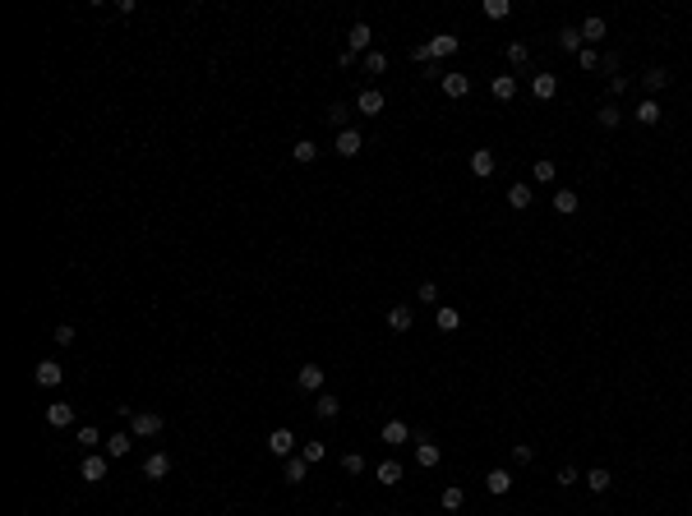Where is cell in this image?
I'll list each match as a JSON object with an SVG mask.
<instances>
[{
    "mask_svg": "<svg viewBox=\"0 0 692 516\" xmlns=\"http://www.w3.org/2000/svg\"><path fill=\"white\" fill-rule=\"evenodd\" d=\"M125 420H129V433H134V438H157V433H162V415H157V410H129Z\"/></svg>",
    "mask_w": 692,
    "mask_h": 516,
    "instance_id": "obj_1",
    "label": "cell"
},
{
    "mask_svg": "<svg viewBox=\"0 0 692 516\" xmlns=\"http://www.w3.org/2000/svg\"><path fill=\"white\" fill-rule=\"evenodd\" d=\"M439 461H443V452H439V442H434L430 433H415V466H420V471H434Z\"/></svg>",
    "mask_w": 692,
    "mask_h": 516,
    "instance_id": "obj_2",
    "label": "cell"
},
{
    "mask_svg": "<svg viewBox=\"0 0 692 516\" xmlns=\"http://www.w3.org/2000/svg\"><path fill=\"white\" fill-rule=\"evenodd\" d=\"M425 46H430V61L439 65V61H448V56H457L461 37H457V32H439V37H434V42H425Z\"/></svg>",
    "mask_w": 692,
    "mask_h": 516,
    "instance_id": "obj_3",
    "label": "cell"
},
{
    "mask_svg": "<svg viewBox=\"0 0 692 516\" xmlns=\"http://www.w3.org/2000/svg\"><path fill=\"white\" fill-rule=\"evenodd\" d=\"M268 452L282 456V461L295 456V433H291V429H273V433H268Z\"/></svg>",
    "mask_w": 692,
    "mask_h": 516,
    "instance_id": "obj_4",
    "label": "cell"
},
{
    "mask_svg": "<svg viewBox=\"0 0 692 516\" xmlns=\"http://www.w3.org/2000/svg\"><path fill=\"white\" fill-rule=\"evenodd\" d=\"M78 475H83L88 484H102V480H107V456L88 452V456H83V466H78Z\"/></svg>",
    "mask_w": 692,
    "mask_h": 516,
    "instance_id": "obj_5",
    "label": "cell"
},
{
    "mask_svg": "<svg viewBox=\"0 0 692 516\" xmlns=\"http://www.w3.org/2000/svg\"><path fill=\"white\" fill-rule=\"evenodd\" d=\"M388 327H392V332H411L415 327L411 304H392V309H388Z\"/></svg>",
    "mask_w": 692,
    "mask_h": 516,
    "instance_id": "obj_6",
    "label": "cell"
},
{
    "mask_svg": "<svg viewBox=\"0 0 692 516\" xmlns=\"http://www.w3.org/2000/svg\"><path fill=\"white\" fill-rule=\"evenodd\" d=\"M46 424L51 429L74 424V406H70V401H51V406H46Z\"/></svg>",
    "mask_w": 692,
    "mask_h": 516,
    "instance_id": "obj_7",
    "label": "cell"
},
{
    "mask_svg": "<svg viewBox=\"0 0 692 516\" xmlns=\"http://www.w3.org/2000/svg\"><path fill=\"white\" fill-rule=\"evenodd\" d=\"M171 475V456L167 452H153L148 461H143V480H167Z\"/></svg>",
    "mask_w": 692,
    "mask_h": 516,
    "instance_id": "obj_8",
    "label": "cell"
},
{
    "mask_svg": "<svg viewBox=\"0 0 692 516\" xmlns=\"http://www.w3.org/2000/svg\"><path fill=\"white\" fill-rule=\"evenodd\" d=\"M346 42H351V46H346L351 56H360V51L369 56V42H374V32H369V23H355V28L346 32Z\"/></svg>",
    "mask_w": 692,
    "mask_h": 516,
    "instance_id": "obj_9",
    "label": "cell"
},
{
    "mask_svg": "<svg viewBox=\"0 0 692 516\" xmlns=\"http://www.w3.org/2000/svg\"><path fill=\"white\" fill-rule=\"evenodd\" d=\"M355 111H360V116H379V111H384V92H379V88H365L360 97H355Z\"/></svg>",
    "mask_w": 692,
    "mask_h": 516,
    "instance_id": "obj_10",
    "label": "cell"
},
{
    "mask_svg": "<svg viewBox=\"0 0 692 516\" xmlns=\"http://www.w3.org/2000/svg\"><path fill=\"white\" fill-rule=\"evenodd\" d=\"M471 175H480V180H490V175H494V152L490 148L471 152Z\"/></svg>",
    "mask_w": 692,
    "mask_h": 516,
    "instance_id": "obj_11",
    "label": "cell"
},
{
    "mask_svg": "<svg viewBox=\"0 0 692 516\" xmlns=\"http://www.w3.org/2000/svg\"><path fill=\"white\" fill-rule=\"evenodd\" d=\"M360 148H365L360 129H342V134H337V152H342V157H360Z\"/></svg>",
    "mask_w": 692,
    "mask_h": 516,
    "instance_id": "obj_12",
    "label": "cell"
},
{
    "mask_svg": "<svg viewBox=\"0 0 692 516\" xmlns=\"http://www.w3.org/2000/svg\"><path fill=\"white\" fill-rule=\"evenodd\" d=\"M485 488H490V493H494V498H503V493H507V488H512V475H507V471H503V466H494V471H490V475H485Z\"/></svg>",
    "mask_w": 692,
    "mask_h": 516,
    "instance_id": "obj_13",
    "label": "cell"
},
{
    "mask_svg": "<svg viewBox=\"0 0 692 516\" xmlns=\"http://www.w3.org/2000/svg\"><path fill=\"white\" fill-rule=\"evenodd\" d=\"M37 383H42V387H61V383H65V369L56 365V360H42V365H37Z\"/></svg>",
    "mask_w": 692,
    "mask_h": 516,
    "instance_id": "obj_14",
    "label": "cell"
},
{
    "mask_svg": "<svg viewBox=\"0 0 692 516\" xmlns=\"http://www.w3.org/2000/svg\"><path fill=\"white\" fill-rule=\"evenodd\" d=\"M295 383H300L305 392H323V369H319V365H300Z\"/></svg>",
    "mask_w": 692,
    "mask_h": 516,
    "instance_id": "obj_15",
    "label": "cell"
},
{
    "mask_svg": "<svg viewBox=\"0 0 692 516\" xmlns=\"http://www.w3.org/2000/svg\"><path fill=\"white\" fill-rule=\"evenodd\" d=\"M411 438H415V433L401 424V420H388V424H384V442H388V447H401V442H411Z\"/></svg>",
    "mask_w": 692,
    "mask_h": 516,
    "instance_id": "obj_16",
    "label": "cell"
},
{
    "mask_svg": "<svg viewBox=\"0 0 692 516\" xmlns=\"http://www.w3.org/2000/svg\"><path fill=\"white\" fill-rule=\"evenodd\" d=\"M582 480H586V488H591V493H605V488L614 484V475L605 471V466H591V471H586Z\"/></svg>",
    "mask_w": 692,
    "mask_h": 516,
    "instance_id": "obj_17",
    "label": "cell"
},
{
    "mask_svg": "<svg viewBox=\"0 0 692 516\" xmlns=\"http://www.w3.org/2000/svg\"><path fill=\"white\" fill-rule=\"evenodd\" d=\"M490 92L499 97V102H512V97H517V78H512V74H494Z\"/></svg>",
    "mask_w": 692,
    "mask_h": 516,
    "instance_id": "obj_18",
    "label": "cell"
},
{
    "mask_svg": "<svg viewBox=\"0 0 692 516\" xmlns=\"http://www.w3.org/2000/svg\"><path fill=\"white\" fill-rule=\"evenodd\" d=\"M314 410H319V420H337L342 415V401L333 392H319V401H314Z\"/></svg>",
    "mask_w": 692,
    "mask_h": 516,
    "instance_id": "obj_19",
    "label": "cell"
},
{
    "mask_svg": "<svg viewBox=\"0 0 692 516\" xmlns=\"http://www.w3.org/2000/svg\"><path fill=\"white\" fill-rule=\"evenodd\" d=\"M605 32H609V23H605V19H600V14L582 19V42H600Z\"/></svg>",
    "mask_w": 692,
    "mask_h": 516,
    "instance_id": "obj_20",
    "label": "cell"
},
{
    "mask_svg": "<svg viewBox=\"0 0 692 516\" xmlns=\"http://www.w3.org/2000/svg\"><path fill=\"white\" fill-rule=\"evenodd\" d=\"M531 198H536V194H531V184H507V203H512L517 213L531 208Z\"/></svg>",
    "mask_w": 692,
    "mask_h": 516,
    "instance_id": "obj_21",
    "label": "cell"
},
{
    "mask_svg": "<svg viewBox=\"0 0 692 516\" xmlns=\"http://www.w3.org/2000/svg\"><path fill=\"white\" fill-rule=\"evenodd\" d=\"M531 92H536L540 102H549L554 92H558V78H554V74H536V78H531Z\"/></svg>",
    "mask_w": 692,
    "mask_h": 516,
    "instance_id": "obj_22",
    "label": "cell"
},
{
    "mask_svg": "<svg viewBox=\"0 0 692 516\" xmlns=\"http://www.w3.org/2000/svg\"><path fill=\"white\" fill-rule=\"evenodd\" d=\"M129 447H134V433H129V429L107 438V456H129Z\"/></svg>",
    "mask_w": 692,
    "mask_h": 516,
    "instance_id": "obj_23",
    "label": "cell"
},
{
    "mask_svg": "<svg viewBox=\"0 0 692 516\" xmlns=\"http://www.w3.org/2000/svg\"><path fill=\"white\" fill-rule=\"evenodd\" d=\"M577 203H582V198H577V189H558V194H554V213L572 217V213H577Z\"/></svg>",
    "mask_w": 692,
    "mask_h": 516,
    "instance_id": "obj_24",
    "label": "cell"
},
{
    "mask_svg": "<svg viewBox=\"0 0 692 516\" xmlns=\"http://www.w3.org/2000/svg\"><path fill=\"white\" fill-rule=\"evenodd\" d=\"M443 92L448 97H466L471 92V74H443Z\"/></svg>",
    "mask_w": 692,
    "mask_h": 516,
    "instance_id": "obj_25",
    "label": "cell"
},
{
    "mask_svg": "<svg viewBox=\"0 0 692 516\" xmlns=\"http://www.w3.org/2000/svg\"><path fill=\"white\" fill-rule=\"evenodd\" d=\"M507 65H512V69H526V65H531V46L526 42H507Z\"/></svg>",
    "mask_w": 692,
    "mask_h": 516,
    "instance_id": "obj_26",
    "label": "cell"
},
{
    "mask_svg": "<svg viewBox=\"0 0 692 516\" xmlns=\"http://www.w3.org/2000/svg\"><path fill=\"white\" fill-rule=\"evenodd\" d=\"M664 83H669V69H660V65H656V69H646V74H642V88L651 92V97H656V92H660Z\"/></svg>",
    "mask_w": 692,
    "mask_h": 516,
    "instance_id": "obj_27",
    "label": "cell"
},
{
    "mask_svg": "<svg viewBox=\"0 0 692 516\" xmlns=\"http://www.w3.org/2000/svg\"><path fill=\"white\" fill-rule=\"evenodd\" d=\"M558 46H563L568 56H577V51H582V28H572V23H568V28H558Z\"/></svg>",
    "mask_w": 692,
    "mask_h": 516,
    "instance_id": "obj_28",
    "label": "cell"
},
{
    "mask_svg": "<svg viewBox=\"0 0 692 516\" xmlns=\"http://www.w3.org/2000/svg\"><path fill=\"white\" fill-rule=\"evenodd\" d=\"M596 120L605 125V129H618V120H623V107H618V102H605V107L596 111Z\"/></svg>",
    "mask_w": 692,
    "mask_h": 516,
    "instance_id": "obj_29",
    "label": "cell"
},
{
    "mask_svg": "<svg viewBox=\"0 0 692 516\" xmlns=\"http://www.w3.org/2000/svg\"><path fill=\"white\" fill-rule=\"evenodd\" d=\"M660 116H664V111H660V102H656V97H646L642 107H637V120H642V125H660Z\"/></svg>",
    "mask_w": 692,
    "mask_h": 516,
    "instance_id": "obj_30",
    "label": "cell"
},
{
    "mask_svg": "<svg viewBox=\"0 0 692 516\" xmlns=\"http://www.w3.org/2000/svg\"><path fill=\"white\" fill-rule=\"evenodd\" d=\"M305 471H309L305 456H286V484H300V480H305Z\"/></svg>",
    "mask_w": 692,
    "mask_h": 516,
    "instance_id": "obj_31",
    "label": "cell"
},
{
    "mask_svg": "<svg viewBox=\"0 0 692 516\" xmlns=\"http://www.w3.org/2000/svg\"><path fill=\"white\" fill-rule=\"evenodd\" d=\"M434 323H439V332H457L461 314H457V309H434Z\"/></svg>",
    "mask_w": 692,
    "mask_h": 516,
    "instance_id": "obj_32",
    "label": "cell"
},
{
    "mask_svg": "<svg viewBox=\"0 0 692 516\" xmlns=\"http://www.w3.org/2000/svg\"><path fill=\"white\" fill-rule=\"evenodd\" d=\"M328 120L337 125V134H342V129H351V107H342V102H333V107H328Z\"/></svg>",
    "mask_w": 692,
    "mask_h": 516,
    "instance_id": "obj_33",
    "label": "cell"
},
{
    "mask_svg": "<svg viewBox=\"0 0 692 516\" xmlns=\"http://www.w3.org/2000/svg\"><path fill=\"white\" fill-rule=\"evenodd\" d=\"M291 157L295 162H314V157H319V143H314V138H300V143L291 148Z\"/></svg>",
    "mask_w": 692,
    "mask_h": 516,
    "instance_id": "obj_34",
    "label": "cell"
},
{
    "mask_svg": "<svg viewBox=\"0 0 692 516\" xmlns=\"http://www.w3.org/2000/svg\"><path fill=\"white\" fill-rule=\"evenodd\" d=\"M379 484H401V461H384L379 466Z\"/></svg>",
    "mask_w": 692,
    "mask_h": 516,
    "instance_id": "obj_35",
    "label": "cell"
},
{
    "mask_svg": "<svg viewBox=\"0 0 692 516\" xmlns=\"http://www.w3.org/2000/svg\"><path fill=\"white\" fill-rule=\"evenodd\" d=\"M531 175H536V180H540V184H549V180H554V175H558V166H554V162H549V157H540V162H536V166H531Z\"/></svg>",
    "mask_w": 692,
    "mask_h": 516,
    "instance_id": "obj_36",
    "label": "cell"
},
{
    "mask_svg": "<svg viewBox=\"0 0 692 516\" xmlns=\"http://www.w3.org/2000/svg\"><path fill=\"white\" fill-rule=\"evenodd\" d=\"M342 471H346V475H365V456L346 452V456H342Z\"/></svg>",
    "mask_w": 692,
    "mask_h": 516,
    "instance_id": "obj_37",
    "label": "cell"
},
{
    "mask_svg": "<svg viewBox=\"0 0 692 516\" xmlns=\"http://www.w3.org/2000/svg\"><path fill=\"white\" fill-rule=\"evenodd\" d=\"M415 300H420V304H430V309H434V304H439V286H434V281H420Z\"/></svg>",
    "mask_w": 692,
    "mask_h": 516,
    "instance_id": "obj_38",
    "label": "cell"
},
{
    "mask_svg": "<svg viewBox=\"0 0 692 516\" xmlns=\"http://www.w3.org/2000/svg\"><path fill=\"white\" fill-rule=\"evenodd\" d=\"M365 69H369V74H384V69H388V56H384V51H369V56H365Z\"/></svg>",
    "mask_w": 692,
    "mask_h": 516,
    "instance_id": "obj_39",
    "label": "cell"
},
{
    "mask_svg": "<svg viewBox=\"0 0 692 516\" xmlns=\"http://www.w3.org/2000/svg\"><path fill=\"white\" fill-rule=\"evenodd\" d=\"M485 14H490V19H507V14H512V5H507V0H485Z\"/></svg>",
    "mask_w": 692,
    "mask_h": 516,
    "instance_id": "obj_40",
    "label": "cell"
},
{
    "mask_svg": "<svg viewBox=\"0 0 692 516\" xmlns=\"http://www.w3.org/2000/svg\"><path fill=\"white\" fill-rule=\"evenodd\" d=\"M577 480H582V475H577V466H563V471L554 475V484H558V488H572Z\"/></svg>",
    "mask_w": 692,
    "mask_h": 516,
    "instance_id": "obj_41",
    "label": "cell"
},
{
    "mask_svg": "<svg viewBox=\"0 0 692 516\" xmlns=\"http://www.w3.org/2000/svg\"><path fill=\"white\" fill-rule=\"evenodd\" d=\"M461 498H466V493H461L457 484H452V488H443V512H457V507H461Z\"/></svg>",
    "mask_w": 692,
    "mask_h": 516,
    "instance_id": "obj_42",
    "label": "cell"
},
{
    "mask_svg": "<svg viewBox=\"0 0 692 516\" xmlns=\"http://www.w3.org/2000/svg\"><path fill=\"white\" fill-rule=\"evenodd\" d=\"M74 327H70V323H61V327H56V332H51V341H56V346H70V341H74Z\"/></svg>",
    "mask_w": 692,
    "mask_h": 516,
    "instance_id": "obj_43",
    "label": "cell"
},
{
    "mask_svg": "<svg viewBox=\"0 0 692 516\" xmlns=\"http://www.w3.org/2000/svg\"><path fill=\"white\" fill-rule=\"evenodd\" d=\"M577 65H582V69H600V56L591 46H582V51H577Z\"/></svg>",
    "mask_w": 692,
    "mask_h": 516,
    "instance_id": "obj_44",
    "label": "cell"
},
{
    "mask_svg": "<svg viewBox=\"0 0 692 516\" xmlns=\"http://www.w3.org/2000/svg\"><path fill=\"white\" fill-rule=\"evenodd\" d=\"M78 442H83V447H88V452H92V447L102 442V433H97V429H92V424H83V429H78Z\"/></svg>",
    "mask_w": 692,
    "mask_h": 516,
    "instance_id": "obj_45",
    "label": "cell"
},
{
    "mask_svg": "<svg viewBox=\"0 0 692 516\" xmlns=\"http://www.w3.org/2000/svg\"><path fill=\"white\" fill-rule=\"evenodd\" d=\"M300 456H305L309 466H314V461H323V442H305V447H300Z\"/></svg>",
    "mask_w": 692,
    "mask_h": 516,
    "instance_id": "obj_46",
    "label": "cell"
},
{
    "mask_svg": "<svg viewBox=\"0 0 692 516\" xmlns=\"http://www.w3.org/2000/svg\"><path fill=\"white\" fill-rule=\"evenodd\" d=\"M512 461H517V466H526V461H531V447H526V442H517V447H512Z\"/></svg>",
    "mask_w": 692,
    "mask_h": 516,
    "instance_id": "obj_47",
    "label": "cell"
},
{
    "mask_svg": "<svg viewBox=\"0 0 692 516\" xmlns=\"http://www.w3.org/2000/svg\"><path fill=\"white\" fill-rule=\"evenodd\" d=\"M609 92H614V97H623V92H628V78L614 74V78H609Z\"/></svg>",
    "mask_w": 692,
    "mask_h": 516,
    "instance_id": "obj_48",
    "label": "cell"
},
{
    "mask_svg": "<svg viewBox=\"0 0 692 516\" xmlns=\"http://www.w3.org/2000/svg\"><path fill=\"white\" fill-rule=\"evenodd\" d=\"M411 61H420V65H430V46L420 42V46H411Z\"/></svg>",
    "mask_w": 692,
    "mask_h": 516,
    "instance_id": "obj_49",
    "label": "cell"
},
{
    "mask_svg": "<svg viewBox=\"0 0 692 516\" xmlns=\"http://www.w3.org/2000/svg\"><path fill=\"white\" fill-rule=\"evenodd\" d=\"M448 516H457V512H448Z\"/></svg>",
    "mask_w": 692,
    "mask_h": 516,
    "instance_id": "obj_50",
    "label": "cell"
},
{
    "mask_svg": "<svg viewBox=\"0 0 692 516\" xmlns=\"http://www.w3.org/2000/svg\"><path fill=\"white\" fill-rule=\"evenodd\" d=\"M397 516H401V512H397Z\"/></svg>",
    "mask_w": 692,
    "mask_h": 516,
    "instance_id": "obj_51",
    "label": "cell"
}]
</instances>
